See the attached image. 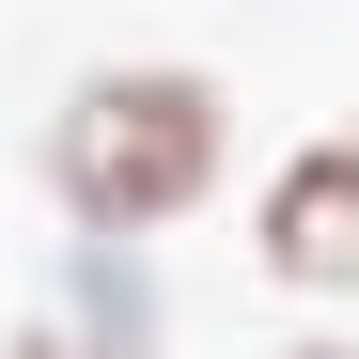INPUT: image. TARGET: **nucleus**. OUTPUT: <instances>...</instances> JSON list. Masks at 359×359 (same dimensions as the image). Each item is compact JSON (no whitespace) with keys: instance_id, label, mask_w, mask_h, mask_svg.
Masks as SVG:
<instances>
[{"instance_id":"39448f33","label":"nucleus","mask_w":359,"mask_h":359,"mask_svg":"<svg viewBox=\"0 0 359 359\" xmlns=\"http://www.w3.org/2000/svg\"><path fill=\"white\" fill-rule=\"evenodd\" d=\"M313 359H344V344H313Z\"/></svg>"},{"instance_id":"20e7f679","label":"nucleus","mask_w":359,"mask_h":359,"mask_svg":"<svg viewBox=\"0 0 359 359\" xmlns=\"http://www.w3.org/2000/svg\"><path fill=\"white\" fill-rule=\"evenodd\" d=\"M16 359H94V344H16Z\"/></svg>"},{"instance_id":"7ed1b4c3","label":"nucleus","mask_w":359,"mask_h":359,"mask_svg":"<svg viewBox=\"0 0 359 359\" xmlns=\"http://www.w3.org/2000/svg\"><path fill=\"white\" fill-rule=\"evenodd\" d=\"M79 328H94V359H141L156 344V281L126 250H79Z\"/></svg>"},{"instance_id":"f03ea898","label":"nucleus","mask_w":359,"mask_h":359,"mask_svg":"<svg viewBox=\"0 0 359 359\" xmlns=\"http://www.w3.org/2000/svg\"><path fill=\"white\" fill-rule=\"evenodd\" d=\"M266 266L313 281V297H359V126L313 141V156L266 188Z\"/></svg>"},{"instance_id":"f257e3e1","label":"nucleus","mask_w":359,"mask_h":359,"mask_svg":"<svg viewBox=\"0 0 359 359\" xmlns=\"http://www.w3.org/2000/svg\"><path fill=\"white\" fill-rule=\"evenodd\" d=\"M47 172H63V203L94 234H141V219H188L219 188V94L203 79H94L63 126H47Z\"/></svg>"}]
</instances>
